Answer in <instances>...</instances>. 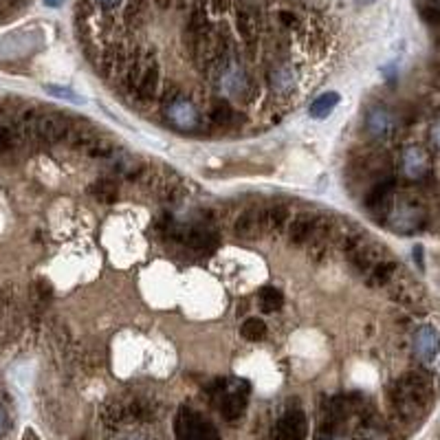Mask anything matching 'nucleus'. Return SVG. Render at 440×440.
I'll return each mask as SVG.
<instances>
[{
    "label": "nucleus",
    "instance_id": "24",
    "mask_svg": "<svg viewBox=\"0 0 440 440\" xmlns=\"http://www.w3.org/2000/svg\"><path fill=\"white\" fill-rule=\"evenodd\" d=\"M12 141H14V134L9 128H5V125H0V152H5L12 148Z\"/></svg>",
    "mask_w": 440,
    "mask_h": 440
},
{
    "label": "nucleus",
    "instance_id": "9",
    "mask_svg": "<svg viewBox=\"0 0 440 440\" xmlns=\"http://www.w3.org/2000/svg\"><path fill=\"white\" fill-rule=\"evenodd\" d=\"M262 229H265V223H262V212H258V209H247L234 223V234L243 240H256L262 234Z\"/></svg>",
    "mask_w": 440,
    "mask_h": 440
},
{
    "label": "nucleus",
    "instance_id": "16",
    "mask_svg": "<svg viewBox=\"0 0 440 440\" xmlns=\"http://www.w3.org/2000/svg\"><path fill=\"white\" fill-rule=\"evenodd\" d=\"M90 194L95 196L99 203L112 205L119 198V187H117V183H114L112 179H99V181L93 183Z\"/></svg>",
    "mask_w": 440,
    "mask_h": 440
},
{
    "label": "nucleus",
    "instance_id": "26",
    "mask_svg": "<svg viewBox=\"0 0 440 440\" xmlns=\"http://www.w3.org/2000/svg\"><path fill=\"white\" fill-rule=\"evenodd\" d=\"M95 5H99L101 9H106V12H110V9H114L117 5H121V0H95Z\"/></svg>",
    "mask_w": 440,
    "mask_h": 440
},
{
    "label": "nucleus",
    "instance_id": "15",
    "mask_svg": "<svg viewBox=\"0 0 440 440\" xmlns=\"http://www.w3.org/2000/svg\"><path fill=\"white\" fill-rule=\"evenodd\" d=\"M392 181H383L379 185H374L370 194L365 196V207L370 209V212H379L381 207H385L390 203V194H392Z\"/></svg>",
    "mask_w": 440,
    "mask_h": 440
},
{
    "label": "nucleus",
    "instance_id": "14",
    "mask_svg": "<svg viewBox=\"0 0 440 440\" xmlns=\"http://www.w3.org/2000/svg\"><path fill=\"white\" fill-rule=\"evenodd\" d=\"M403 167H405V174L412 176V179H418L427 172V154L418 148L407 150L403 156Z\"/></svg>",
    "mask_w": 440,
    "mask_h": 440
},
{
    "label": "nucleus",
    "instance_id": "4",
    "mask_svg": "<svg viewBox=\"0 0 440 440\" xmlns=\"http://www.w3.org/2000/svg\"><path fill=\"white\" fill-rule=\"evenodd\" d=\"M308 423L300 410H291L273 427V440H306Z\"/></svg>",
    "mask_w": 440,
    "mask_h": 440
},
{
    "label": "nucleus",
    "instance_id": "12",
    "mask_svg": "<svg viewBox=\"0 0 440 440\" xmlns=\"http://www.w3.org/2000/svg\"><path fill=\"white\" fill-rule=\"evenodd\" d=\"M368 130L374 137H390V132L394 130V117L383 108H374L368 114Z\"/></svg>",
    "mask_w": 440,
    "mask_h": 440
},
{
    "label": "nucleus",
    "instance_id": "28",
    "mask_svg": "<svg viewBox=\"0 0 440 440\" xmlns=\"http://www.w3.org/2000/svg\"><path fill=\"white\" fill-rule=\"evenodd\" d=\"M62 3H64V0H45L47 7H60Z\"/></svg>",
    "mask_w": 440,
    "mask_h": 440
},
{
    "label": "nucleus",
    "instance_id": "27",
    "mask_svg": "<svg viewBox=\"0 0 440 440\" xmlns=\"http://www.w3.org/2000/svg\"><path fill=\"white\" fill-rule=\"evenodd\" d=\"M7 427H9V418H7V412L0 407V436H3L7 432Z\"/></svg>",
    "mask_w": 440,
    "mask_h": 440
},
{
    "label": "nucleus",
    "instance_id": "2",
    "mask_svg": "<svg viewBox=\"0 0 440 440\" xmlns=\"http://www.w3.org/2000/svg\"><path fill=\"white\" fill-rule=\"evenodd\" d=\"M125 82H128V86L132 90V97H137L139 101L154 99L161 82L159 62L154 60V56L134 60L128 66V71H125Z\"/></svg>",
    "mask_w": 440,
    "mask_h": 440
},
{
    "label": "nucleus",
    "instance_id": "11",
    "mask_svg": "<svg viewBox=\"0 0 440 440\" xmlns=\"http://www.w3.org/2000/svg\"><path fill=\"white\" fill-rule=\"evenodd\" d=\"M236 27H238V34L243 36V40L247 42V45H256V40H258V18L256 14L251 12V9H238V14H236Z\"/></svg>",
    "mask_w": 440,
    "mask_h": 440
},
{
    "label": "nucleus",
    "instance_id": "23",
    "mask_svg": "<svg viewBox=\"0 0 440 440\" xmlns=\"http://www.w3.org/2000/svg\"><path fill=\"white\" fill-rule=\"evenodd\" d=\"M47 90L49 93H53V95H58V97H69L71 101H75V103H80V101H84L77 93H73L71 88H58V86H47Z\"/></svg>",
    "mask_w": 440,
    "mask_h": 440
},
{
    "label": "nucleus",
    "instance_id": "17",
    "mask_svg": "<svg viewBox=\"0 0 440 440\" xmlns=\"http://www.w3.org/2000/svg\"><path fill=\"white\" fill-rule=\"evenodd\" d=\"M339 103V93H323V95H319L315 101L310 103V117H315V119H323V117H328V114L334 110V106Z\"/></svg>",
    "mask_w": 440,
    "mask_h": 440
},
{
    "label": "nucleus",
    "instance_id": "29",
    "mask_svg": "<svg viewBox=\"0 0 440 440\" xmlns=\"http://www.w3.org/2000/svg\"><path fill=\"white\" fill-rule=\"evenodd\" d=\"M357 3H359V5H372L374 0H357Z\"/></svg>",
    "mask_w": 440,
    "mask_h": 440
},
{
    "label": "nucleus",
    "instance_id": "13",
    "mask_svg": "<svg viewBox=\"0 0 440 440\" xmlns=\"http://www.w3.org/2000/svg\"><path fill=\"white\" fill-rule=\"evenodd\" d=\"M123 64H125V58H123V51L119 47H112L108 49L106 53L101 56V64H99V71L103 73V77L112 80L114 75H119L123 71Z\"/></svg>",
    "mask_w": 440,
    "mask_h": 440
},
{
    "label": "nucleus",
    "instance_id": "22",
    "mask_svg": "<svg viewBox=\"0 0 440 440\" xmlns=\"http://www.w3.org/2000/svg\"><path fill=\"white\" fill-rule=\"evenodd\" d=\"M145 3H148V0H130L128 9H125V23L137 25L145 14Z\"/></svg>",
    "mask_w": 440,
    "mask_h": 440
},
{
    "label": "nucleus",
    "instance_id": "20",
    "mask_svg": "<svg viewBox=\"0 0 440 440\" xmlns=\"http://www.w3.org/2000/svg\"><path fill=\"white\" fill-rule=\"evenodd\" d=\"M286 218H289V212H286V207H282V205H273V207H269L267 212H262V223H265L267 229H278L286 223Z\"/></svg>",
    "mask_w": 440,
    "mask_h": 440
},
{
    "label": "nucleus",
    "instance_id": "3",
    "mask_svg": "<svg viewBox=\"0 0 440 440\" xmlns=\"http://www.w3.org/2000/svg\"><path fill=\"white\" fill-rule=\"evenodd\" d=\"M176 434L181 440H220L216 427L192 410H181L176 421Z\"/></svg>",
    "mask_w": 440,
    "mask_h": 440
},
{
    "label": "nucleus",
    "instance_id": "21",
    "mask_svg": "<svg viewBox=\"0 0 440 440\" xmlns=\"http://www.w3.org/2000/svg\"><path fill=\"white\" fill-rule=\"evenodd\" d=\"M212 119L216 121V123H229L234 119V110H232V106H229V101H216L214 106H212Z\"/></svg>",
    "mask_w": 440,
    "mask_h": 440
},
{
    "label": "nucleus",
    "instance_id": "1",
    "mask_svg": "<svg viewBox=\"0 0 440 440\" xmlns=\"http://www.w3.org/2000/svg\"><path fill=\"white\" fill-rule=\"evenodd\" d=\"M434 383L423 372H407L392 385L390 399L394 410L403 418H418L432 403Z\"/></svg>",
    "mask_w": 440,
    "mask_h": 440
},
{
    "label": "nucleus",
    "instance_id": "6",
    "mask_svg": "<svg viewBox=\"0 0 440 440\" xmlns=\"http://www.w3.org/2000/svg\"><path fill=\"white\" fill-rule=\"evenodd\" d=\"M167 119L172 121V125L181 130H194L198 125V112L194 108L192 101H187L185 97H174L165 103Z\"/></svg>",
    "mask_w": 440,
    "mask_h": 440
},
{
    "label": "nucleus",
    "instance_id": "7",
    "mask_svg": "<svg viewBox=\"0 0 440 440\" xmlns=\"http://www.w3.org/2000/svg\"><path fill=\"white\" fill-rule=\"evenodd\" d=\"M34 132L42 141H49V143H56L60 139L66 137L69 132V121L62 117V114H42L34 121Z\"/></svg>",
    "mask_w": 440,
    "mask_h": 440
},
{
    "label": "nucleus",
    "instance_id": "19",
    "mask_svg": "<svg viewBox=\"0 0 440 440\" xmlns=\"http://www.w3.org/2000/svg\"><path fill=\"white\" fill-rule=\"evenodd\" d=\"M240 332H243V337L247 341H260V339H265V334H267V323L258 317H249V319H245L243 326H240Z\"/></svg>",
    "mask_w": 440,
    "mask_h": 440
},
{
    "label": "nucleus",
    "instance_id": "10",
    "mask_svg": "<svg viewBox=\"0 0 440 440\" xmlns=\"http://www.w3.org/2000/svg\"><path fill=\"white\" fill-rule=\"evenodd\" d=\"M317 229V218L313 214H300L295 220L291 223V243L302 245L310 240V236L315 234Z\"/></svg>",
    "mask_w": 440,
    "mask_h": 440
},
{
    "label": "nucleus",
    "instance_id": "25",
    "mask_svg": "<svg viewBox=\"0 0 440 440\" xmlns=\"http://www.w3.org/2000/svg\"><path fill=\"white\" fill-rule=\"evenodd\" d=\"M280 23L284 25V27H295L297 25V18H295V14L293 12H280Z\"/></svg>",
    "mask_w": 440,
    "mask_h": 440
},
{
    "label": "nucleus",
    "instance_id": "5",
    "mask_svg": "<svg viewBox=\"0 0 440 440\" xmlns=\"http://www.w3.org/2000/svg\"><path fill=\"white\" fill-rule=\"evenodd\" d=\"M218 392H220V414H223L227 421H236V418L243 416L247 407V394H249L247 383L238 385L236 390L225 392V381H223L218 383Z\"/></svg>",
    "mask_w": 440,
    "mask_h": 440
},
{
    "label": "nucleus",
    "instance_id": "8",
    "mask_svg": "<svg viewBox=\"0 0 440 440\" xmlns=\"http://www.w3.org/2000/svg\"><path fill=\"white\" fill-rule=\"evenodd\" d=\"M414 352L423 363H432L440 352V334L434 326H423L414 334Z\"/></svg>",
    "mask_w": 440,
    "mask_h": 440
},
{
    "label": "nucleus",
    "instance_id": "18",
    "mask_svg": "<svg viewBox=\"0 0 440 440\" xmlns=\"http://www.w3.org/2000/svg\"><path fill=\"white\" fill-rule=\"evenodd\" d=\"M258 300H260V308L265 313H276L282 308V304H284V295H282V293L273 286L262 289Z\"/></svg>",
    "mask_w": 440,
    "mask_h": 440
}]
</instances>
